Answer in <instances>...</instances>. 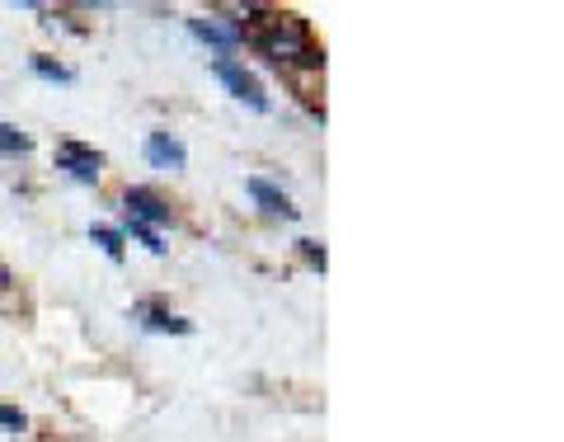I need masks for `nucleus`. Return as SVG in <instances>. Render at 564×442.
Masks as SVG:
<instances>
[{
  "label": "nucleus",
  "instance_id": "obj_1",
  "mask_svg": "<svg viewBox=\"0 0 564 442\" xmlns=\"http://www.w3.org/2000/svg\"><path fill=\"white\" fill-rule=\"evenodd\" d=\"M240 38H250L263 57H273L278 67L292 61V67H320V47L311 43L306 24L287 10H245V24H240Z\"/></svg>",
  "mask_w": 564,
  "mask_h": 442
},
{
  "label": "nucleus",
  "instance_id": "obj_2",
  "mask_svg": "<svg viewBox=\"0 0 564 442\" xmlns=\"http://www.w3.org/2000/svg\"><path fill=\"white\" fill-rule=\"evenodd\" d=\"M212 71H217V76L226 80L236 100H245L250 109H269V100H263V90H259V80H255L250 71H245V67H236L230 57H217V67H212Z\"/></svg>",
  "mask_w": 564,
  "mask_h": 442
},
{
  "label": "nucleus",
  "instance_id": "obj_3",
  "mask_svg": "<svg viewBox=\"0 0 564 442\" xmlns=\"http://www.w3.org/2000/svg\"><path fill=\"white\" fill-rule=\"evenodd\" d=\"M57 166L71 170V179H80V184H94L99 170H104V156L90 151V146H80V141H66L57 151Z\"/></svg>",
  "mask_w": 564,
  "mask_h": 442
},
{
  "label": "nucleus",
  "instance_id": "obj_4",
  "mask_svg": "<svg viewBox=\"0 0 564 442\" xmlns=\"http://www.w3.org/2000/svg\"><path fill=\"white\" fill-rule=\"evenodd\" d=\"M137 316H142L146 330H160V335H189V330H193L189 320L170 316V310H165L160 302H142V306H137Z\"/></svg>",
  "mask_w": 564,
  "mask_h": 442
},
{
  "label": "nucleus",
  "instance_id": "obj_5",
  "mask_svg": "<svg viewBox=\"0 0 564 442\" xmlns=\"http://www.w3.org/2000/svg\"><path fill=\"white\" fill-rule=\"evenodd\" d=\"M193 34L203 43H212L217 53H226V47L240 43V24H230V20H193Z\"/></svg>",
  "mask_w": 564,
  "mask_h": 442
},
{
  "label": "nucleus",
  "instance_id": "obj_6",
  "mask_svg": "<svg viewBox=\"0 0 564 442\" xmlns=\"http://www.w3.org/2000/svg\"><path fill=\"white\" fill-rule=\"evenodd\" d=\"M127 212H132V222H142V226L170 217V207H165L151 189H127Z\"/></svg>",
  "mask_w": 564,
  "mask_h": 442
},
{
  "label": "nucleus",
  "instance_id": "obj_7",
  "mask_svg": "<svg viewBox=\"0 0 564 442\" xmlns=\"http://www.w3.org/2000/svg\"><path fill=\"white\" fill-rule=\"evenodd\" d=\"M146 160H151V166H160V170H179L184 166V146H179L174 137H165V133H156L151 141H146Z\"/></svg>",
  "mask_w": 564,
  "mask_h": 442
},
{
  "label": "nucleus",
  "instance_id": "obj_8",
  "mask_svg": "<svg viewBox=\"0 0 564 442\" xmlns=\"http://www.w3.org/2000/svg\"><path fill=\"white\" fill-rule=\"evenodd\" d=\"M245 189H250V199L255 203H263V207H269V212H278V217H296V207L287 203V193H282V189H273L269 184V179H250V184H245Z\"/></svg>",
  "mask_w": 564,
  "mask_h": 442
},
{
  "label": "nucleus",
  "instance_id": "obj_9",
  "mask_svg": "<svg viewBox=\"0 0 564 442\" xmlns=\"http://www.w3.org/2000/svg\"><path fill=\"white\" fill-rule=\"evenodd\" d=\"M24 151H29V137L0 123V156H24Z\"/></svg>",
  "mask_w": 564,
  "mask_h": 442
},
{
  "label": "nucleus",
  "instance_id": "obj_10",
  "mask_svg": "<svg viewBox=\"0 0 564 442\" xmlns=\"http://www.w3.org/2000/svg\"><path fill=\"white\" fill-rule=\"evenodd\" d=\"M90 236H94V245H104L113 259H123V231H113V226H94Z\"/></svg>",
  "mask_w": 564,
  "mask_h": 442
},
{
  "label": "nucleus",
  "instance_id": "obj_11",
  "mask_svg": "<svg viewBox=\"0 0 564 442\" xmlns=\"http://www.w3.org/2000/svg\"><path fill=\"white\" fill-rule=\"evenodd\" d=\"M132 236H137L142 245H146V250H151V254H165V245H160V236L151 231V226H142V222H132Z\"/></svg>",
  "mask_w": 564,
  "mask_h": 442
},
{
  "label": "nucleus",
  "instance_id": "obj_12",
  "mask_svg": "<svg viewBox=\"0 0 564 442\" xmlns=\"http://www.w3.org/2000/svg\"><path fill=\"white\" fill-rule=\"evenodd\" d=\"M33 71H38V76H47V80H71V71H66V67H53V61H33Z\"/></svg>",
  "mask_w": 564,
  "mask_h": 442
},
{
  "label": "nucleus",
  "instance_id": "obj_13",
  "mask_svg": "<svg viewBox=\"0 0 564 442\" xmlns=\"http://www.w3.org/2000/svg\"><path fill=\"white\" fill-rule=\"evenodd\" d=\"M0 423H5V429H24V415L10 409V405H0Z\"/></svg>",
  "mask_w": 564,
  "mask_h": 442
},
{
  "label": "nucleus",
  "instance_id": "obj_14",
  "mask_svg": "<svg viewBox=\"0 0 564 442\" xmlns=\"http://www.w3.org/2000/svg\"><path fill=\"white\" fill-rule=\"evenodd\" d=\"M302 254L311 259L315 269H325V250H320V245H315V240H302Z\"/></svg>",
  "mask_w": 564,
  "mask_h": 442
},
{
  "label": "nucleus",
  "instance_id": "obj_15",
  "mask_svg": "<svg viewBox=\"0 0 564 442\" xmlns=\"http://www.w3.org/2000/svg\"><path fill=\"white\" fill-rule=\"evenodd\" d=\"M5 287H10V269H5V264H0V292H5Z\"/></svg>",
  "mask_w": 564,
  "mask_h": 442
}]
</instances>
